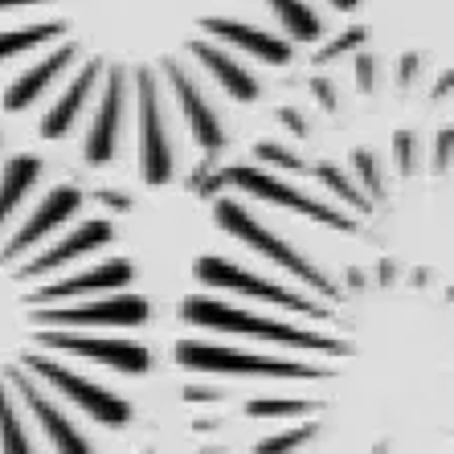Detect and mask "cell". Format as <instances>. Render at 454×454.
<instances>
[{"label":"cell","instance_id":"1","mask_svg":"<svg viewBox=\"0 0 454 454\" xmlns=\"http://www.w3.org/2000/svg\"><path fill=\"white\" fill-rule=\"evenodd\" d=\"M213 217L242 254L192 262L172 360L209 402L233 397L250 454L446 450V266H324L230 192Z\"/></svg>","mask_w":454,"mask_h":454},{"label":"cell","instance_id":"2","mask_svg":"<svg viewBox=\"0 0 454 454\" xmlns=\"http://www.w3.org/2000/svg\"><path fill=\"white\" fill-rule=\"evenodd\" d=\"M86 201L33 152L0 160V454H103L136 422L152 303L111 205Z\"/></svg>","mask_w":454,"mask_h":454},{"label":"cell","instance_id":"3","mask_svg":"<svg viewBox=\"0 0 454 454\" xmlns=\"http://www.w3.org/2000/svg\"><path fill=\"white\" fill-rule=\"evenodd\" d=\"M136 168L152 189L172 184L180 172V148L176 136H172L168 98H164V86L152 70L136 74Z\"/></svg>","mask_w":454,"mask_h":454},{"label":"cell","instance_id":"4","mask_svg":"<svg viewBox=\"0 0 454 454\" xmlns=\"http://www.w3.org/2000/svg\"><path fill=\"white\" fill-rule=\"evenodd\" d=\"M131 74L123 66H111L103 78H98L95 90V111L86 115V131H82V160L106 168L115 164L119 152H123V127H127V103H131Z\"/></svg>","mask_w":454,"mask_h":454},{"label":"cell","instance_id":"5","mask_svg":"<svg viewBox=\"0 0 454 454\" xmlns=\"http://www.w3.org/2000/svg\"><path fill=\"white\" fill-rule=\"evenodd\" d=\"M164 78L172 86V98H176V115L189 131V139L197 144V152L205 156H217V152L230 144V131H225L222 111L213 106V98L205 95V86L197 82L192 66H184L180 58H164Z\"/></svg>","mask_w":454,"mask_h":454},{"label":"cell","instance_id":"6","mask_svg":"<svg viewBox=\"0 0 454 454\" xmlns=\"http://www.w3.org/2000/svg\"><path fill=\"white\" fill-rule=\"evenodd\" d=\"M98 78H103V58H90V62H86L82 70L70 78V86H66L62 95L45 106V115H42V123H37V131H42L45 139H70V136H74L78 123H82L86 111H90V103H95Z\"/></svg>","mask_w":454,"mask_h":454},{"label":"cell","instance_id":"7","mask_svg":"<svg viewBox=\"0 0 454 454\" xmlns=\"http://www.w3.org/2000/svg\"><path fill=\"white\" fill-rule=\"evenodd\" d=\"M201 29L209 33L213 42L254 53V58H258V62H266V66H291V58H295V50H291V42H286V37L266 33V29H258V25L233 21V17H201Z\"/></svg>","mask_w":454,"mask_h":454},{"label":"cell","instance_id":"8","mask_svg":"<svg viewBox=\"0 0 454 454\" xmlns=\"http://www.w3.org/2000/svg\"><path fill=\"white\" fill-rule=\"evenodd\" d=\"M74 62H78V45L74 42L58 45V50H53L45 62L29 66L21 78H12V82L4 86V98H0V106H4L9 115H17V111H29L37 98H45V90H50V86L58 82V78H62Z\"/></svg>","mask_w":454,"mask_h":454},{"label":"cell","instance_id":"9","mask_svg":"<svg viewBox=\"0 0 454 454\" xmlns=\"http://www.w3.org/2000/svg\"><path fill=\"white\" fill-rule=\"evenodd\" d=\"M189 53L197 58V66H201L213 82L222 86L233 103H258L262 86H258V78H254L250 70L242 66V58L225 53L222 45L213 42V37H209V42H189Z\"/></svg>","mask_w":454,"mask_h":454},{"label":"cell","instance_id":"10","mask_svg":"<svg viewBox=\"0 0 454 454\" xmlns=\"http://www.w3.org/2000/svg\"><path fill=\"white\" fill-rule=\"evenodd\" d=\"M266 9L278 17L291 42H324V21L307 0H266Z\"/></svg>","mask_w":454,"mask_h":454},{"label":"cell","instance_id":"11","mask_svg":"<svg viewBox=\"0 0 454 454\" xmlns=\"http://www.w3.org/2000/svg\"><path fill=\"white\" fill-rule=\"evenodd\" d=\"M70 29L66 21H42V25H21V29H0V62H9L17 53H29L37 45L58 42Z\"/></svg>","mask_w":454,"mask_h":454},{"label":"cell","instance_id":"12","mask_svg":"<svg viewBox=\"0 0 454 454\" xmlns=\"http://www.w3.org/2000/svg\"><path fill=\"white\" fill-rule=\"evenodd\" d=\"M364 37H369V29L364 25H352L344 37H336V42H328L324 50H319V58H316V66H328V62H336L340 53H352V50H360L364 45Z\"/></svg>","mask_w":454,"mask_h":454},{"label":"cell","instance_id":"13","mask_svg":"<svg viewBox=\"0 0 454 454\" xmlns=\"http://www.w3.org/2000/svg\"><path fill=\"white\" fill-rule=\"evenodd\" d=\"M356 86L360 90H372V86H377V58H372V53H356Z\"/></svg>","mask_w":454,"mask_h":454},{"label":"cell","instance_id":"14","mask_svg":"<svg viewBox=\"0 0 454 454\" xmlns=\"http://www.w3.org/2000/svg\"><path fill=\"white\" fill-rule=\"evenodd\" d=\"M311 90L319 95V106H324V111H336V90H332L328 78H316V82H311Z\"/></svg>","mask_w":454,"mask_h":454},{"label":"cell","instance_id":"15","mask_svg":"<svg viewBox=\"0 0 454 454\" xmlns=\"http://www.w3.org/2000/svg\"><path fill=\"white\" fill-rule=\"evenodd\" d=\"M418 53H410V58H402V82H413V74H418Z\"/></svg>","mask_w":454,"mask_h":454},{"label":"cell","instance_id":"16","mask_svg":"<svg viewBox=\"0 0 454 454\" xmlns=\"http://www.w3.org/2000/svg\"><path fill=\"white\" fill-rule=\"evenodd\" d=\"M25 4H50V0H0V9H25Z\"/></svg>","mask_w":454,"mask_h":454},{"label":"cell","instance_id":"17","mask_svg":"<svg viewBox=\"0 0 454 454\" xmlns=\"http://www.w3.org/2000/svg\"><path fill=\"white\" fill-rule=\"evenodd\" d=\"M438 95H450V74H442V82L434 86V98H438Z\"/></svg>","mask_w":454,"mask_h":454},{"label":"cell","instance_id":"18","mask_svg":"<svg viewBox=\"0 0 454 454\" xmlns=\"http://www.w3.org/2000/svg\"><path fill=\"white\" fill-rule=\"evenodd\" d=\"M332 4H336L340 12H352V9H356V4H360V0H332Z\"/></svg>","mask_w":454,"mask_h":454}]
</instances>
